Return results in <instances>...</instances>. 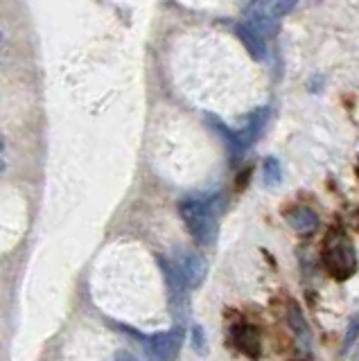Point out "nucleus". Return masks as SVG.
Listing matches in <instances>:
<instances>
[{"instance_id": "9", "label": "nucleus", "mask_w": 359, "mask_h": 361, "mask_svg": "<svg viewBox=\"0 0 359 361\" xmlns=\"http://www.w3.org/2000/svg\"><path fill=\"white\" fill-rule=\"evenodd\" d=\"M267 120H269V106H260V109H255L253 113H249V118H246V127L242 131H238L244 147L253 145L257 138H260L264 127H267Z\"/></svg>"}, {"instance_id": "20", "label": "nucleus", "mask_w": 359, "mask_h": 361, "mask_svg": "<svg viewBox=\"0 0 359 361\" xmlns=\"http://www.w3.org/2000/svg\"><path fill=\"white\" fill-rule=\"evenodd\" d=\"M357 172H359V165H357Z\"/></svg>"}, {"instance_id": "18", "label": "nucleus", "mask_w": 359, "mask_h": 361, "mask_svg": "<svg viewBox=\"0 0 359 361\" xmlns=\"http://www.w3.org/2000/svg\"><path fill=\"white\" fill-rule=\"evenodd\" d=\"M5 149V142H3V138H0V152H3Z\"/></svg>"}, {"instance_id": "5", "label": "nucleus", "mask_w": 359, "mask_h": 361, "mask_svg": "<svg viewBox=\"0 0 359 361\" xmlns=\"http://www.w3.org/2000/svg\"><path fill=\"white\" fill-rule=\"evenodd\" d=\"M244 25L246 27H251L257 37H262L264 41L267 39H274L276 34L280 32V20L278 16H274L269 9H262V7H257V5H249L244 9Z\"/></svg>"}, {"instance_id": "12", "label": "nucleus", "mask_w": 359, "mask_h": 361, "mask_svg": "<svg viewBox=\"0 0 359 361\" xmlns=\"http://www.w3.org/2000/svg\"><path fill=\"white\" fill-rule=\"evenodd\" d=\"M287 321H289L291 327H294L296 336L303 338V343H310V336H312L310 334V327H308L305 319H303V314L298 312V307H294V305H291L289 312H287Z\"/></svg>"}, {"instance_id": "8", "label": "nucleus", "mask_w": 359, "mask_h": 361, "mask_svg": "<svg viewBox=\"0 0 359 361\" xmlns=\"http://www.w3.org/2000/svg\"><path fill=\"white\" fill-rule=\"evenodd\" d=\"M206 122L210 124V129L215 131L219 138L224 140V145H226V149L231 152V156H242L244 154V142L240 140V133L229 129L226 124H224L217 116H212V113H206Z\"/></svg>"}, {"instance_id": "17", "label": "nucleus", "mask_w": 359, "mask_h": 361, "mask_svg": "<svg viewBox=\"0 0 359 361\" xmlns=\"http://www.w3.org/2000/svg\"><path fill=\"white\" fill-rule=\"evenodd\" d=\"M5 172V163L3 161H0V174H3Z\"/></svg>"}, {"instance_id": "10", "label": "nucleus", "mask_w": 359, "mask_h": 361, "mask_svg": "<svg viewBox=\"0 0 359 361\" xmlns=\"http://www.w3.org/2000/svg\"><path fill=\"white\" fill-rule=\"evenodd\" d=\"M285 219H287V224L291 226V228H294L296 233H300V235L312 233L314 228H317V224H319L317 212H314L312 208H308V206H296V208L287 210Z\"/></svg>"}, {"instance_id": "21", "label": "nucleus", "mask_w": 359, "mask_h": 361, "mask_svg": "<svg viewBox=\"0 0 359 361\" xmlns=\"http://www.w3.org/2000/svg\"><path fill=\"white\" fill-rule=\"evenodd\" d=\"M0 39H3V34H0Z\"/></svg>"}, {"instance_id": "14", "label": "nucleus", "mask_w": 359, "mask_h": 361, "mask_svg": "<svg viewBox=\"0 0 359 361\" xmlns=\"http://www.w3.org/2000/svg\"><path fill=\"white\" fill-rule=\"evenodd\" d=\"M193 345H195V350L201 355L204 353V345H206V341H204V330L197 325V327H193Z\"/></svg>"}, {"instance_id": "7", "label": "nucleus", "mask_w": 359, "mask_h": 361, "mask_svg": "<svg viewBox=\"0 0 359 361\" xmlns=\"http://www.w3.org/2000/svg\"><path fill=\"white\" fill-rule=\"evenodd\" d=\"M235 37H238V41L246 48V52H249L255 61H264L267 59V41L262 37H257V34L251 30V27H246L244 23H238L235 25Z\"/></svg>"}, {"instance_id": "3", "label": "nucleus", "mask_w": 359, "mask_h": 361, "mask_svg": "<svg viewBox=\"0 0 359 361\" xmlns=\"http://www.w3.org/2000/svg\"><path fill=\"white\" fill-rule=\"evenodd\" d=\"M172 264L178 271V276H181V280L185 282L188 289H195L206 280L208 264L199 253H193V251H188V248H183V251L176 253Z\"/></svg>"}, {"instance_id": "6", "label": "nucleus", "mask_w": 359, "mask_h": 361, "mask_svg": "<svg viewBox=\"0 0 359 361\" xmlns=\"http://www.w3.org/2000/svg\"><path fill=\"white\" fill-rule=\"evenodd\" d=\"M233 343L235 348L240 350L242 355L257 359L262 353V345H260V332L255 330L253 325H238L233 327Z\"/></svg>"}, {"instance_id": "13", "label": "nucleus", "mask_w": 359, "mask_h": 361, "mask_svg": "<svg viewBox=\"0 0 359 361\" xmlns=\"http://www.w3.org/2000/svg\"><path fill=\"white\" fill-rule=\"evenodd\" d=\"M262 176H264V183L267 185H278L280 180H283V167H280L278 158H274V156L264 158V163H262Z\"/></svg>"}, {"instance_id": "11", "label": "nucleus", "mask_w": 359, "mask_h": 361, "mask_svg": "<svg viewBox=\"0 0 359 361\" xmlns=\"http://www.w3.org/2000/svg\"><path fill=\"white\" fill-rule=\"evenodd\" d=\"M253 5L262 7V9H269L274 16H287L291 9L298 5V0H251Z\"/></svg>"}, {"instance_id": "4", "label": "nucleus", "mask_w": 359, "mask_h": 361, "mask_svg": "<svg viewBox=\"0 0 359 361\" xmlns=\"http://www.w3.org/2000/svg\"><path fill=\"white\" fill-rule=\"evenodd\" d=\"M147 345H150L147 350L156 361H174L183 345V330L181 327H174V330L154 334L147 341Z\"/></svg>"}, {"instance_id": "2", "label": "nucleus", "mask_w": 359, "mask_h": 361, "mask_svg": "<svg viewBox=\"0 0 359 361\" xmlns=\"http://www.w3.org/2000/svg\"><path fill=\"white\" fill-rule=\"evenodd\" d=\"M323 264L328 274L336 280H348L357 271V253L355 246L343 231L328 233L323 242Z\"/></svg>"}, {"instance_id": "19", "label": "nucleus", "mask_w": 359, "mask_h": 361, "mask_svg": "<svg viewBox=\"0 0 359 361\" xmlns=\"http://www.w3.org/2000/svg\"><path fill=\"white\" fill-rule=\"evenodd\" d=\"M353 361H359V353H357V355H355V359H353Z\"/></svg>"}, {"instance_id": "15", "label": "nucleus", "mask_w": 359, "mask_h": 361, "mask_svg": "<svg viewBox=\"0 0 359 361\" xmlns=\"http://www.w3.org/2000/svg\"><path fill=\"white\" fill-rule=\"evenodd\" d=\"M357 332H359V319L351 325V330H348V334H346V341H343V350H348L351 348V343H353V338L357 336Z\"/></svg>"}, {"instance_id": "1", "label": "nucleus", "mask_w": 359, "mask_h": 361, "mask_svg": "<svg viewBox=\"0 0 359 361\" xmlns=\"http://www.w3.org/2000/svg\"><path fill=\"white\" fill-rule=\"evenodd\" d=\"M178 212L188 226L190 235L201 246H212L217 240V212L215 203L201 199H183L178 203Z\"/></svg>"}, {"instance_id": "16", "label": "nucleus", "mask_w": 359, "mask_h": 361, "mask_svg": "<svg viewBox=\"0 0 359 361\" xmlns=\"http://www.w3.org/2000/svg\"><path fill=\"white\" fill-rule=\"evenodd\" d=\"M116 361H138L133 355H129V353H120L118 357H116Z\"/></svg>"}]
</instances>
